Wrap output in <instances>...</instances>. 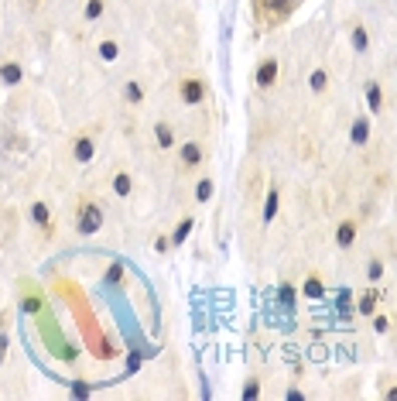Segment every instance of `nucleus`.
<instances>
[{"instance_id":"13","label":"nucleus","mask_w":397,"mask_h":401,"mask_svg":"<svg viewBox=\"0 0 397 401\" xmlns=\"http://www.w3.org/2000/svg\"><path fill=\"white\" fill-rule=\"evenodd\" d=\"M353 45L363 52V48H366V31H359V28H356V31H353Z\"/></svg>"},{"instance_id":"19","label":"nucleus","mask_w":397,"mask_h":401,"mask_svg":"<svg viewBox=\"0 0 397 401\" xmlns=\"http://www.w3.org/2000/svg\"><path fill=\"white\" fill-rule=\"evenodd\" d=\"M35 220L45 223V220H48V210H45V206H35Z\"/></svg>"},{"instance_id":"11","label":"nucleus","mask_w":397,"mask_h":401,"mask_svg":"<svg viewBox=\"0 0 397 401\" xmlns=\"http://www.w3.org/2000/svg\"><path fill=\"white\" fill-rule=\"evenodd\" d=\"M182 158H185V161H199V148H195V144H185V151H182Z\"/></svg>"},{"instance_id":"9","label":"nucleus","mask_w":397,"mask_h":401,"mask_svg":"<svg viewBox=\"0 0 397 401\" xmlns=\"http://www.w3.org/2000/svg\"><path fill=\"white\" fill-rule=\"evenodd\" d=\"M116 192H120V195H127V192H130V178H127V175H116Z\"/></svg>"},{"instance_id":"17","label":"nucleus","mask_w":397,"mask_h":401,"mask_svg":"<svg viewBox=\"0 0 397 401\" xmlns=\"http://www.w3.org/2000/svg\"><path fill=\"white\" fill-rule=\"evenodd\" d=\"M116 55V45L113 41H106V45H103V58H113Z\"/></svg>"},{"instance_id":"1","label":"nucleus","mask_w":397,"mask_h":401,"mask_svg":"<svg viewBox=\"0 0 397 401\" xmlns=\"http://www.w3.org/2000/svg\"><path fill=\"white\" fill-rule=\"evenodd\" d=\"M79 230L82 233H93V230H99V210H82V220H79Z\"/></svg>"},{"instance_id":"16","label":"nucleus","mask_w":397,"mask_h":401,"mask_svg":"<svg viewBox=\"0 0 397 401\" xmlns=\"http://www.w3.org/2000/svg\"><path fill=\"white\" fill-rule=\"evenodd\" d=\"M370 107H373V110L380 107V89H377V86H370Z\"/></svg>"},{"instance_id":"5","label":"nucleus","mask_w":397,"mask_h":401,"mask_svg":"<svg viewBox=\"0 0 397 401\" xmlns=\"http://www.w3.org/2000/svg\"><path fill=\"white\" fill-rule=\"evenodd\" d=\"M0 76H4V82H18V79H21V69H18V65H4V69H0Z\"/></svg>"},{"instance_id":"15","label":"nucleus","mask_w":397,"mask_h":401,"mask_svg":"<svg viewBox=\"0 0 397 401\" xmlns=\"http://www.w3.org/2000/svg\"><path fill=\"white\" fill-rule=\"evenodd\" d=\"M99 7H103L99 0H89V7H86V18H96V14H99Z\"/></svg>"},{"instance_id":"6","label":"nucleus","mask_w":397,"mask_h":401,"mask_svg":"<svg viewBox=\"0 0 397 401\" xmlns=\"http://www.w3.org/2000/svg\"><path fill=\"white\" fill-rule=\"evenodd\" d=\"M274 213H278V192H271V195H267V210H264V220H274Z\"/></svg>"},{"instance_id":"14","label":"nucleus","mask_w":397,"mask_h":401,"mask_svg":"<svg viewBox=\"0 0 397 401\" xmlns=\"http://www.w3.org/2000/svg\"><path fill=\"white\" fill-rule=\"evenodd\" d=\"M305 295H312V298H319V295H322V285H319V281H308V285H305Z\"/></svg>"},{"instance_id":"3","label":"nucleus","mask_w":397,"mask_h":401,"mask_svg":"<svg viewBox=\"0 0 397 401\" xmlns=\"http://www.w3.org/2000/svg\"><path fill=\"white\" fill-rule=\"evenodd\" d=\"M76 158L79 161H89V158H93V144H89V141H79L76 144Z\"/></svg>"},{"instance_id":"8","label":"nucleus","mask_w":397,"mask_h":401,"mask_svg":"<svg viewBox=\"0 0 397 401\" xmlns=\"http://www.w3.org/2000/svg\"><path fill=\"white\" fill-rule=\"evenodd\" d=\"M199 96H202V86H195V82H189V86H185V99H189V103H195Z\"/></svg>"},{"instance_id":"2","label":"nucleus","mask_w":397,"mask_h":401,"mask_svg":"<svg viewBox=\"0 0 397 401\" xmlns=\"http://www.w3.org/2000/svg\"><path fill=\"white\" fill-rule=\"evenodd\" d=\"M274 72H278V65H274V62H264V65H260L257 82H260V86H271V82H274Z\"/></svg>"},{"instance_id":"4","label":"nucleus","mask_w":397,"mask_h":401,"mask_svg":"<svg viewBox=\"0 0 397 401\" xmlns=\"http://www.w3.org/2000/svg\"><path fill=\"white\" fill-rule=\"evenodd\" d=\"M366 131H370V127H366V120H356V124H353V141H356V144H363V141H366Z\"/></svg>"},{"instance_id":"20","label":"nucleus","mask_w":397,"mask_h":401,"mask_svg":"<svg viewBox=\"0 0 397 401\" xmlns=\"http://www.w3.org/2000/svg\"><path fill=\"white\" fill-rule=\"evenodd\" d=\"M209 192H212V189H209V182H202V185H199V199H209Z\"/></svg>"},{"instance_id":"21","label":"nucleus","mask_w":397,"mask_h":401,"mask_svg":"<svg viewBox=\"0 0 397 401\" xmlns=\"http://www.w3.org/2000/svg\"><path fill=\"white\" fill-rule=\"evenodd\" d=\"M0 353H4V343H0Z\"/></svg>"},{"instance_id":"12","label":"nucleus","mask_w":397,"mask_h":401,"mask_svg":"<svg viewBox=\"0 0 397 401\" xmlns=\"http://www.w3.org/2000/svg\"><path fill=\"white\" fill-rule=\"evenodd\" d=\"M189 230H192V220H185V223L178 227V233H175V244H182V240L189 237Z\"/></svg>"},{"instance_id":"10","label":"nucleus","mask_w":397,"mask_h":401,"mask_svg":"<svg viewBox=\"0 0 397 401\" xmlns=\"http://www.w3.org/2000/svg\"><path fill=\"white\" fill-rule=\"evenodd\" d=\"M158 144H161V148H168V144H171V131L165 127V124L158 127Z\"/></svg>"},{"instance_id":"7","label":"nucleus","mask_w":397,"mask_h":401,"mask_svg":"<svg viewBox=\"0 0 397 401\" xmlns=\"http://www.w3.org/2000/svg\"><path fill=\"white\" fill-rule=\"evenodd\" d=\"M339 244H342V247H349V244H353V227H349V223H346V227H339Z\"/></svg>"},{"instance_id":"18","label":"nucleus","mask_w":397,"mask_h":401,"mask_svg":"<svg viewBox=\"0 0 397 401\" xmlns=\"http://www.w3.org/2000/svg\"><path fill=\"white\" fill-rule=\"evenodd\" d=\"M312 86L322 89V86H325V72H315V76H312Z\"/></svg>"}]
</instances>
